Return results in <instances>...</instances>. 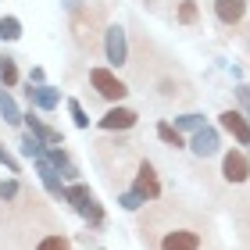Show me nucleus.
<instances>
[{
	"label": "nucleus",
	"mask_w": 250,
	"mask_h": 250,
	"mask_svg": "<svg viewBox=\"0 0 250 250\" xmlns=\"http://www.w3.org/2000/svg\"><path fill=\"white\" fill-rule=\"evenodd\" d=\"M140 232L150 250H208V229L175 204L150 208L140 222Z\"/></svg>",
	"instance_id": "1"
},
{
	"label": "nucleus",
	"mask_w": 250,
	"mask_h": 250,
	"mask_svg": "<svg viewBox=\"0 0 250 250\" xmlns=\"http://www.w3.org/2000/svg\"><path fill=\"white\" fill-rule=\"evenodd\" d=\"M64 204H72V211H75L83 222H89L93 229L104 225V208L97 204L93 189H89L86 183H72V186H68V189H64Z\"/></svg>",
	"instance_id": "2"
},
{
	"label": "nucleus",
	"mask_w": 250,
	"mask_h": 250,
	"mask_svg": "<svg viewBox=\"0 0 250 250\" xmlns=\"http://www.w3.org/2000/svg\"><path fill=\"white\" fill-rule=\"evenodd\" d=\"M89 86L104 100H111V104H122V100L129 97V86H125L111 68H89Z\"/></svg>",
	"instance_id": "3"
},
{
	"label": "nucleus",
	"mask_w": 250,
	"mask_h": 250,
	"mask_svg": "<svg viewBox=\"0 0 250 250\" xmlns=\"http://www.w3.org/2000/svg\"><path fill=\"white\" fill-rule=\"evenodd\" d=\"M132 193H140L146 204H154L157 197H161V179H157V172H154V165H150V161H140V165H136Z\"/></svg>",
	"instance_id": "4"
},
{
	"label": "nucleus",
	"mask_w": 250,
	"mask_h": 250,
	"mask_svg": "<svg viewBox=\"0 0 250 250\" xmlns=\"http://www.w3.org/2000/svg\"><path fill=\"white\" fill-rule=\"evenodd\" d=\"M104 54H107L111 68H122L125 61H129V40H125L122 25H107L104 29Z\"/></svg>",
	"instance_id": "5"
},
{
	"label": "nucleus",
	"mask_w": 250,
	"mask_h": 250,
	"mask_svg": "<svg viewBox=\"0 0 250 250\" xmlns=\"http://www.w3.org/2000/svg\"><path fill=\"white\" fill-rule=\"evenodd\" d=\"M218 122H222V129L229 132L240 146H250V118L247 115H240L236 107H229V111H222V115H218Z\"/></svg>",
	"instance_id": "6"
},
{
	"label": "nucleus",
	"mask_w": 250,
	"mask_h": 250,
	"mask_svg": "<svg viewBox=\"0 0 250 250\" xmlns=\"http://www.w3.org/2000/svg\"><path fill=\"white\" fill-rule=\"evenodd\" d=\"M136 122H140V115H136L132 107H122V104H115V107H111V111H107V115L100 118L97 125H100L104 132H129Z\"/></svg>",
	"instance_id": "7"
},
{
	"label": "nucleus",
	"mask_w": 250,
	"mask_h": 250,
	"mask_svg": "<svg viewBox=\"0 0 250 250\" xmlns=\"http://www.w3.org/2000/svg\"><path fill=\"white\" fill-rule=\"evenodd\" d=\"M222 175H225V183H247L250 179V161H247V154L243 150H229L222 157Z\"/></svg>",
	"instance_id": "8"
},
{
	"label": "nucleus",
	"mask_w": 250,
	"mask_h": 250,
	"mask_svg": "<svg viewBox=\"0 0 250 250\" xmlns=\"http://www.w3.org/2000/svg\"><path fill=\"white\" fill-rule=\"evenodd\" d=\"M36 172H40V183L43 186H47V193H50V197L54 200H64V179H61V172H58V168H54L50 161H47V157H36Z\"/></svg>",
	"instance_id": "9"
},
{
	"label": "nucleus",
	"mask_w": 250,
	"mask_h": 250,
	"mask_svg": "<svg viewBox=\"0 0 250 250\" xmlns=\"http://www.w3.org/2000/svg\"><path fill=\"white\" fill-rule=\"evenodd\" d=\"M218 129H211V125H204L200 132H193V140H189V150L197 154V157H214L218 154Z\"/></svg>",
	"instance_id": "10"
},
{
	"label": "nucleus",
	"mask_w": 250,
	"mask_h": 250,
	"mask_svg": "<svg viewBox=\"0 0 250 250\" xmlns=\"http://www.w3.org/2000/svg\"><path fill=\"white\" fill-rule=\"evenodd\" d=\"M43 157H47V161H50V165L61 172V179H64L68 186H72V183H79V168H75V161H72V157H68V150H64V146H50V150L43 154Z\"/></svg>",
	"instance_id": "11"
},
{
	"label": "nucleus",
	"mask_w": 250,
	"mask_h": 250,
	"mask_svg": "<svg viewBox=\"0 0 250 250\" xmlns=\"http://www.w3.org/2000/svg\"><path fill=\"white\" fill-rule=\"evenodd\" d=\"M25 97H29V104L40 107V111H54V107L61 104V89H54V86H47V83H43V86H29Z\"/></svg>",
	"instance_id": "12"
},
{
	"label": "nucleus",
	"mask_w": 250,
	"mask_h": 250,
	"mask_svg": "<svg viewBox=\"0 0 250 250\" xmlns=\"http://www.w3.org/2000/svg\"><path fill=\"white\" fill-rule=\"evenodd\" d=\"M25 125H29V132L36 136V140H43L47 146H64V136H61L58 129H50L40 115H32V111H29V115H25Z\"/></svg>",
	"instance_id": "13"
},
{
	"label": "nucleus",
	"mask_w": 250,
	"mask_h": 250,
	"mask_svg": "<svg viewBox=\"0 0 250 250\" xmlns=\"http://www.w3.org/2000/svg\"><path fill=\"white\" fill-rule=\"evenodd\" d=\"M247 15V0H214V18L222 25H236Z\"/></svg>",
	"instance_id": "14"
},
{
	"label": "nucleus",
	"mask_w": 250,
	"mask_h": 250,
	"mask_svg": "<svg viewBox=\"0 0 250 250\" xmlns=\"http://www.w3.org/2000/svg\"><path fill=\"white\" fill-rule=\"evenodd\" d=\"M0 118H4V125H18V122H25V115H21L18 104H15V97H11L4 86H0Z\"/></svg>",
	"instance_id": "15"
},
{
	"label": "nucleus",
	"mask_w": 250,
	"mask_h": 250,
	"mask_svg": "<svg viewBox=\"0 0 250 250\" xmlns=\"http://www.w3.org/2000/svg\"><path fill=\"white\" fill-rule=\"evenodd\" d=\"M157 140L168 143V146H175V150H179V146H189V143L183 140V132H179L172 122H157Z\"/></svg>",
	"instance_id": "16"
},
{
	"label": "nucleus",
	"mask_w": 250,
	"mask_h": 250,
	"mask_svg": "<svg viewBox=\"0 0 250 250\" xmlns=\"http://www.w3.org/2000/svg\"><path fill=\"white\" fill-rule=\"evenodd\" d=\"M0 86L4 89H15L18 86V64H15V58H0Z\"/></svg>",
	"instance_id": "17"
},
{
	"label": "nucleus",
	"mask_w": 250,
	"mask_h": 250,
	"mask_svg": "<svg viewBox=\"0 0 250 250\" xmlns=\"http://www.w3.org/2000/svg\"><path fill=\"white\" fill-rule=\"evenodd\" d=\"M47 150H50V146L43 143V140H36L32 132H25V136H21V154H25V157H32V161H36V157H43Z\"/></svg>",
	"instance_id": "18"
},
{
	"label": "nucleus",
	"mask_w": 250,
	"mask_h": 250,
	"mask_svg": "<svg viewBox=\"0 0 250 250\" xmlns=\"http://www.w3.org/2000/svg\"><path fill=\"white\" fill-rule=\"evenodd\" d=\"M21 36V21L15 18V15H4V18H0V40H4V43H15Z\"/></svg>",
	"instance_id": "19"
},
{
	"label": "nucleus",
	"mask_w": 250,
	"mask_h": 250,
	"mask_svg": "<svg viewBox=\"0 0 250 250\" xmlns=\"http://www.w3.org/2000/svg\"><path fill=\"white\" fill-rule=\"evenodd\" d=\"M36 250H72V243H68L64 232H47V236H40Z\"/></svg>",
	"instance_id": "20"
},
{
	"label": "nucleus",
	"mask_w": 250,
	"mask_h": 250,
	"mask_svg": "<svg viewBox=\"0 0 250 250\" xmlns=\"http://www.w3.org/2000/svg\"><path fill=\"white\" fill-rule=\"evenodd\" d=\"M175 18H179V25H193V21L200 18V11H197V0H179V11H175Z\"/></svg>",
	"instance_id": "21"
},
{
	"label": "nucleus",
	"mask_w": 250,
	"mask_h": 250,
	"mask_svg": "<svg viewBox=\"0 0 250 250\" xmlns=\"http://www.w3.org/2000/svg\"><path fill=\"white\" fill-rule=\"evenodd\" d=\"M204 125H208V122H204V115H193V111L175 118V129H179V132H200Z\"/></svg>",
	"instance_id": "22"
},
{
	"label": "nucleus",
	"mask_w": 250,
	"mask_h": 250,
	"mask_svg": "<svg viewBox=\"0 0 250 250\" xmlns=\"http://www.w3.org/2000/svg\"><path fill=\"white\" fill-rule=\"evenodd\" d=\"M118 204H122L125 211H140L146 200L140 197V193H132V189H118Z\"/></svg>",
	"instance_id": "23"
},
{
	"label": "nucleus",
	"mask_w": 250,
	"mask_h": 250,
	"mask_svg": "<svg viewBox=\"0 0 250 250\" xmlns=\"http://www.w3.org/2000/svg\"><path fill=\"white\" fill-rule=\"evenodd\" d=\"M68 111H72V122L79 129H89V115H86V107L79 104V100H68Z\"/></svg>",
	"instance_id": "24"
},
{
	"label": "nucleus",
	"mask_w": 250,
	"mask_h": 250,
	"mask_svg": "<svg viewBox=\"0 0 250 250\" xmlns=\"http://www.w3.org/2000/svg\"><path fill=\"white\" fill-rule=\"evenodd\" d=\"M0 165H4V168H7V172H11V175H18V172H21V165H18V157H15V154H11V150H7V146H0Z\"/></svg>",
	"instance_id": "25"
},
{
	"label": "nucleus",
	"mask_w": 250,
	"mask_h": 250,
	"mask_svg": "<svg viewBox=\"0 0 250 250\" xmlns=\"http://www.w3.org/2000/svg\"><path fill=\"white\" fill-rule=\"evenodd\" d=\"M15 197H18V179H4V183H0V200L11 204Z\"/></svg>",
	"instance_id": "26"
},
{
	"label": "nucleus",
	"mask_w": 250,
	"mask_h": 250,
	"mask_svg": "<svg viewBox=\"0 0 250 250\" xmlns=\"http://www.w3.org/2000/svg\"><path fill=\"white\" fill-rule=\"evenodd\" d=\"M236 93H240L243 107H247V118H250V86H236Z\"/></svg>",
	"instance_id": "27"
},
{
	"label": "nucleus",
	"mask_w": 250,
	"mask_h": 250,
	"mask_svg": "<svg viewBox=\"0 0 250 250\" xmlns=\"http://www.w3.org/2000/svg\"><path fill=\"white\" fill-rule=\"evenodd\" d=\"M29 86H43V68H32L29 72Z\"/></svg>",
	"instance_id": "28"
},
{
	"label": "nucleus",
	"mask_w": 250,
	"mask_h": 250,
	"mask_svg": "<svg viewBox=\"0 0 250 250\" xmlns=\"http://www.w3.org/2000/svg\"><path fill=\"white\" fill-rule=\"evenodd\" d=\"M79 4H83V0H64V7H68V11H72V15H75V11H79Z\"/></svg>",
	"instance_id": "29"
}]
</instances>
